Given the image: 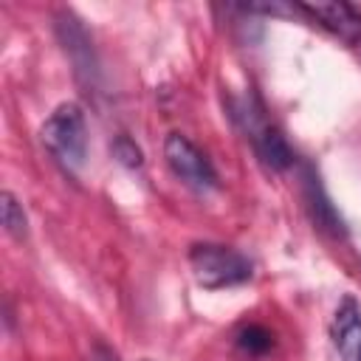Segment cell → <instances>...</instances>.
Listing matches in <instances>:
<instances>
[{"mask_svg":"<svg viewBox=\"0 0 361 361\" xmlns=\"http://www.w3.org/2000/svg\"><path fill=\"white\" fill-rule=\"evenodd\" d=\"M330 336L341 361H361V302L344 296L333 313Z\"/></svg>","mask_w":361,"mask_h":361,"instance_id":"8992f818","label":"cell"},{"mask_svg":"<svg viewBox=\"0 0 361 361\" xmlns=\"http://www.w3.org/2000/svg\"><path fill=\"white\" fill-rule=\"evenodd\" d=\"M189 265H192V274H195L197 285H203L209 290L243 285L254 274V265H251V259L245 254H240L237 248L220 245V243H197V245H192Z\"/></svg>","mask_w":361,"mask_h":361,"instance_id":"6da1fadb","label":"cell"},{"mask_svg":"<svg viewBox=\"0 0 361 361\" xmlns=\"http://www.w3.org/2000/svg\"><path fill=\"white\" fill-rule=\"evenodd\" d=\"M164 158L175 178H180L195 192H212L217 189V172L212 161L180 133H169L164 141Z\"/></svg>","mask_w":361,"mask_h":361,"instance_id":"277c9868","label":"cell"},{"mask_svg":"<svg viewBox=\"0 0 361 361\" xmlns=\"http://www.w3.org/2000/svg\"><path fill=\"white\" fill-rule=\"evenodd\" d=\"M302 14L316 20L324 31H330L336 39H341L347 48L361 51V11L353 3L333 0V3H299Z\"/></svg>","mask_w":361,"mask_h":361,"instance_id":"5b68a950","label":"cell"},{"mask_svg":"<svg viewBox=\"0 0 361 361\" xmlns=\"http://www.w3.org/2000/svg\"><path fill=\"white\" fill-rule=\"evenodd\" d=\"M237 347H240L245 355H251V358L265 355V353L274 347V333H268L262 324H248V327H243V330L237 333Z\"/></svg>","mask_w":361,"mask_h":361,"instance_id":"ba28073f","label":"cell"},{"mask_svg":"<svg viewBox=\"0 0 361 361\" xmlns=\"http://www.w3.org/2000/svg\"><path fill=\"white\" fill-rule=\"evenodd\" d=\"M234 118L243 124L245 135L251 138V147L259 158V164L271 172H282L293 164V152L288 147V141L282 138V133L276 127H271L262 116V110H257L248 99L243 104L234 107Z\"/></svg>","mask_w":361,"mask_h":361,"instance_id":"3957f363","label":"cell"},{"mask_svg":"<svg viewBox=\"0 0 361 361\" xmlns=\"http://www.w3.org/2000/svg\"><path fill=\"white\" fill-rule=\"evenodd\" d=\"M302 180H305V200H307V209H310L313 223L319 228H324L327 234H333V237H344L347 234L344 220L336 212V206L330 203V197L324 195V189H322L319 178L313 175V169H305V178Z\"/></svg>","mask_w":361,"mask_h":361,"instance_id":"52a82bcc","label":"cell"},{"mask_svg":"<svg viewBox=\"0 0 361 361\" xmlns=\"http://www.w3.org/2000/svg\"><path fill=\"white\" fill-rule=\"evenodd\" d=\"M3 226L14 240H23L28 234V220L23 206L17 203V197L11 192H3Z\"/></svg>","mask_w":361,"mask_h":361,"instance_id":"9c48e42d","label":"cell"},{"mask_svg":"<svg viewBox=\"0 0 361 361\" xmlns=\"http://www.w3.org/2000/svg\"><path fill=\"white\" fill-rule=\"evenodd\" d=\"M113 152H116V158H118L121 164H127V166H141V149H138L130 138H118V141L113 144Z\"/></svg>","mask_w":361,"mask_h":361,"instance_id":"30bf717a","label":"cell"},{"mask_svg":"<svg viewBox=\"0 0 361 361\" xmlns=\"http://www.w3.org/2000/svg\"><path fill=\"white\" fill-rule=\"evenodd\" d=\"M42 144L51 149V155L71 172L82 169L85 155H87V130H85V116L82 107L73 102L59 104L42 124L39 130Z\"/></svg>","mask_w":361,"mask_h":361,"instance_id":"7a4b0ae2","label":"cell"}]
</instances>
